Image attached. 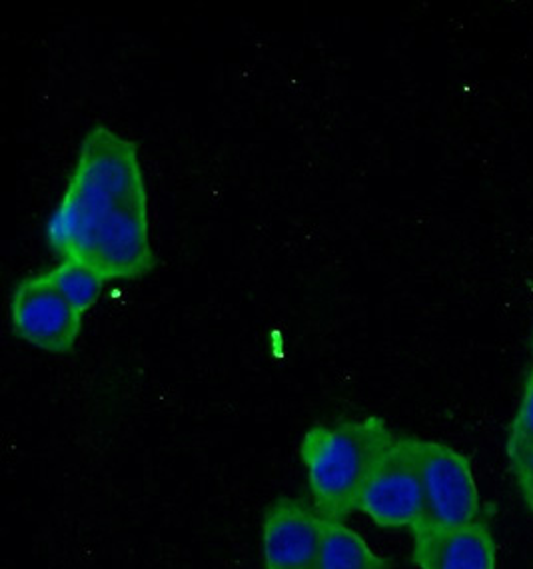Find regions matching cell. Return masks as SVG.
I'll list each match as a JSON object with an SVG mask.
<instances>
[{
  "instance_id": "1",
  "label": "cell",
  "mask_w": 533,
  "mask_h": 569,
  "mask_svg": "<svg viewBox=\"0 0 533 569\" xmlns=\"http://www.w3.org/2000/svg\"><path fill=\"white\" fill-rule=\"evenodd\" d=\"M47 242L60 260L90 266L107 282H137L154 270L149 192L132 140L107 124L90 128L50 214Z\"/></svg>"
},
{
  "instance_id": "2",
  "label": "cell",
  "mask_w": 533,
  "mask_h": 569,
  "mask_svg": "<svg viewBox=\"0 0 533 569\" xmlns=\"http://www.w3.org/2000/svg\"><path fill=\"white\" fill-rule=\"evenodd\" d=\"M378 416L338 426H312L300 443L308 486L324 520L344 521L358 501L375 463L395 442Z\"/></svg>"
},
{
  "instance_id": "3",
  "label": "cell",
  "mask_w": 533,
  "mask_h": 569,
  "mask_svg": "<svg viewBox=\"0 0 533 569\" xmlns=\"http://www.w3.org/2000/svg\"><path fill=\"white\" fill-rule=\"evenodd\" d=\"M424 511L412 531L457 528L480 518V491L472 460L447 443L418 438Z\"/></svg>"
},
{
  "instance_id": "4",
  "label": "cell",
  "mask_w": 533,
  "mask_h": 569,
  "mask_svg": "<svg viewBox=\"0 0 533 569\" xmlns=\"http://www.w3.org/2000/svg\"><path fill=\"white\" fill-rule=\"evenodd\" d=\"M358 510L380 528L414 530L424 511L418 438H395L365 481Z\"/></svg>"
},
{
  "instance_id": "5",
  "label": "cell",
  "mask_w": 533,
  "mask_h": 569,
  "mask_svg": "<svg viewBox=\"0 0 533 569\" xmlns=\"http://www.w3.org/2000/svg\"><path fill=\"white\" fill-rule=\"evenodd\" d=\"M14 335L49 353L74 350L82 332V315L60 295L47 272L20 280L10 300Z\"/></svg>"
},
{
  "instance_id": "6",
  "label": "cell",
  "mask_w": 533,
  "mask_h": 569,
  "mask_svg": "<svg viewBox=\"0 0 533 569\" xmlns=\"http://www.w3.org/2000/svg\"><path fill=\"white\" fill-rule=\"evenodd\" d=\"M262 546L266 569H318L322 516L302 501L278 498L264 516Z\"/></svg>"
},
{
  "instance_id": "7",
  "label": "cell",
  "mask_w": 533,
  "mask_h": 569,
  "mask_svg": "<svg viewBox=\"0 0 533 569\" xmlns=\"http://www.w3.org/2000/svg\"><path fill=\"white\" fill-rule=\"evenodd\" d=\"M412 533L414 561L420 569H495L497 548L484 520Z\"/></svg>"
},
{
  "instance_id": "8",
  "label": "cell",
  "mask_w": 533,
  "mask_h": 569,
  "mask_svg": "<svg viewBox=\"0 0 533 569\" xmlns=\"http://www.w3.org/2000/svg\"><path fill=\"white\" fill-rule=\"evenodd\" d=\"M318 569H392V560L378 556L344 521L322 518V548Z\"/></svg>"
},
{
  "instance_id": "9",
  "label": "cell",
  "mask_w": 533,
  "mask_h": 569,
  "mask_svg": "<svg viewBox=\"0 0 533 569\" xmlns=\"http://www.w3.org/2000/svg\"><path fill=\"white\" fill-rule=\"evenodd\" d=\"M47 276L80 315L89 312L90 308L99 302L102 288L107 284V280L97 270L74 260H60L59 266L49 270Z\"/></svg>"
},
{
  "instance_id": "10",
  "label": "cell",
  "mask_w": 533,
  "mask_h": 569,
  "mask_svg": "<svg viewBox=\"0 0 533 569\" xmlns=\"http://www.w3.org/2000/svg\"><path fill=\"white\" fill-rule=\"evenodd\" d=\"M507 460H510L515 483L524 496L525 506L533 513V446L507 440Z\"/></svg>"
},
{
  "instance_id": "11",
  "label": "cell",
  "mask_w": 533,
  "mask_h": 569,
  "mask_svg": "<svg viewBox=\"0 0 533 569\" xmlns=\"http://www.w3.org/2000/svg\"><path fill=\"white\" fill-rule=\"evenodd\" d=\"M507 440L533 446V368L525 378L524 396H522L514 422L510 426Z\"/></svg>"
},
{
  "instance_id": "12",
  "label": "cell",
  "mask_w": 533,
  "mask_h": 569,
  "mask_svg": "<svg viewBox=\"0 0 533 569\" xmlns=\"http://www.w3.org/2000/svg\"><path fill=\"white\" fill-rule=\"evenodd\" d=\"M532 352H533V335H532Z\"/></svg>"
}]
</instances>
